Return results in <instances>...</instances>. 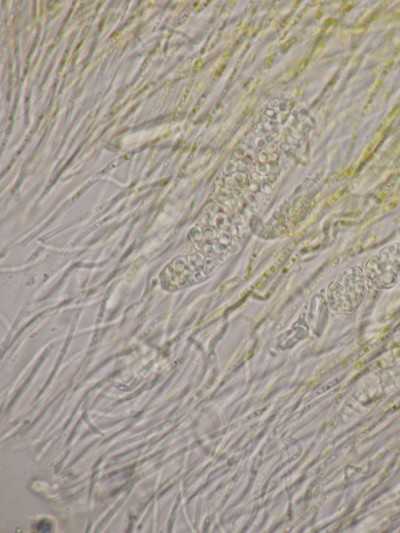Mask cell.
Here are the masks:
<instances>
[{
	"label": "cell",
	"mask_w": 400,
	"mask_h": 533,
	"mask_svg": "<svg viewBox=\"0 0 400 533\" xmlns=\"http://www.w3.org/2000/svg\"><path fill=\"white\" fill-rule=\"evenodd\" d=\"M363 268L349 265L343 268L328 284L326 301L331 310L338 313L355 311L367 292Z\"/></svg>",
	"instance_id": "cell-1"
},
{
	"label": "cell",
	"mask_w": 400,
	"mask_h": 533,
	"mask_svg": "<svg viewBox=\"0 0 400 533\" xmlns=\"http://www.w3.org/2000/svg\"><path fill=\"white\" fill-rule=\"evenodd\" d=\"M368 288L387 290L400 282V242H392L372 254L363 267Z\"/></svg>",
	"instance_id": "cell-2"
}]
</instances>
